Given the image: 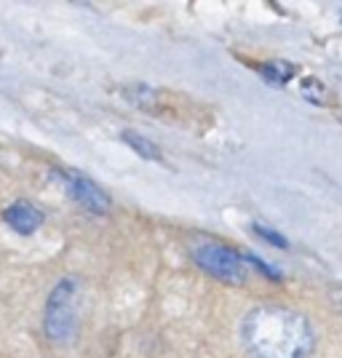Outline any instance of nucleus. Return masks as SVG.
I'll list each match as a JSON object with an SVG mask.
<instances>
[{
    "instance_id": "2",
    "label": "nucleus",
    "mask_w": 342,
    "mask_h": 358,
    "mask_svg": "<svg viewBox=\"0 0 342 358\" xmlns=\"http://www.w3.org/2000/svg\"><path fill=\"white\" fill-rule=\"evenodd\" d=\"M78 281L75 278H62L57 286L48 292L43 308V329L45 337L51 343L64 345L73 343L78 327H80V315H78Z\"/></svg>"
},
{
    "instance_id": "1",
    "label": "nucleus",
    "mask_w": 342,
    "mask_h": 358,
    "mask_svg": "<svg viewBox=\"0 0 342 358\" xmlns=\"http://www.w3.org/2000/svg\"><path fill=\"white\" fill-rule=\"evenodd\" d=\"M241 340L254 358H311L315 348L311 321L281 305H259L241 321Z\"/></svg>"
},
{
    "instance_id": "5",
    "label": "nucleus",
    "mask_w": 342,
    "mask_h": 358,
    "mask_svg": "<svg viewBox=\"0 0 342 358\" xmlns=\"http://www.w3.org/2000/svg\"><path fill=\"white\" fill-rule=\"evenodd\" d=\"M3 222L19 236H32L43 224V211L30 201H14L8 209L3 211Z\"/></svg>"
},
{
    "instance_id": "3",
    "label": "nucleus",
    "mask_w": 342,
    "mask_h": 358,
    "mask_svg": "<svg viewBox=\"0 0 342 358\" xmlns=\"http://www.w3.org/2000/svg\"><path fill=\"white\" fill-rule=\"evenodd\" d=\"M193 262L222 284H243L246 281V257H241L236 249L217 243V241L198 243L193 249Z\"/></svg>"
},
{
    "instance_id": "6",
    "label": "nucleus",
    "mask_w": 342,
    "mask_h": 358,
    "mask_svg": "<svg viewBox=\"0 0 342 358\" xmlns=\"http://www.w3.org/2000/svg\"><path fill=\"white\" fill-rule=\"evenodd\" d=\"M123 142L129 145L131 150H136L142 158H148V161H164V155H161V150H158V145L152 142V139H148L145 134H139V131H123Z\"/></svg>"
},
{
    "instance_id": "7",
    "label": "nucleus",
    "mask_w": 342,
    "mask_h": 358,
    "mask_svg": "<svg viewBox=\"0 0 342 358\" xmlns=\"http://www.w3.org/2000/svg\"><path fill=\"white\" fill-rule=\"evenodd\" d=\"M292 64H283V62H270L262 67V75H265V80L270 83H286L289 78H292Z\"/></svg>"
},
{
    "instance_id": "4",
    "label": "nucleus",
    "mask_w": 342,
    "mask_h": 358,
    "mask_svg": "<svg viewBox=\"0 0 342 358\" xmlns=\"http://www.w3.org/2000/svg\"><path fill=\"white\" fill-rule=\"evenodd\" d=\"M57 177L64 182V187L70 190V195H73L83 209L94 211V214H104V211L110 209V195L104 193L102 187L94 179L86 177V174L73 171V169H59Z\"/></svg>"
},
{
    "instance_id": "9",
    "label": "nucleus",
    "mask_w": 342,
    "mask_h": 358,
    "mask_svg": "<svg viewBox=\"0 0 342 358\" xmlns=\"http://www.w3.org/2000/svg\"><path fill=\"white\" fill-rule=\"evenodd\" d=\"M246 262H252L254 268H259V273H265V275H270V278H276V281L281 278V273H276V270L270 268L268 262H262V259H259L257 254H249V257H246Z\"/></svg>"
},
{
    "instance_id": "8",
    "label": "nucleus",
    "mask_w": 342,
    "mask_h": 358,
    "mask_svg": "<svg viewBox=\"0 0 342 358\" xmlns=\"http://www.w3.org/2000/svg\"><path fill=\"white\" fill-rule=\"evenodd\" d=\"M254 233H257V236H262V238L268 241V243H273V246H278V249H289V241L283 238L281 233H276L273 227H268V224L254 222Z\"/></svg>"
}]
</instances>
